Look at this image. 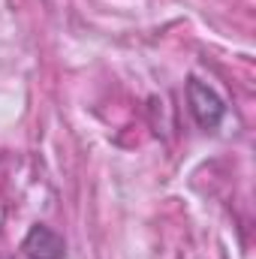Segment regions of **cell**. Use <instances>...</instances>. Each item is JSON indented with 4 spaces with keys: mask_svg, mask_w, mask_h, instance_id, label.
Masks as SVG:
<instances>
[{
    "mask_svg": "<svg viewBox=\"0 0 256 259\" xmlns=\"http://www.w3.org/2000/svg\"><path fill=\"white\" fill-rule=\"evenodd\" d=\"M187 103H190L193 118H196V124L202 130H217L220 127V121H223V115H226V103L220 100V94H217L211 84H205V81H199V78H190V81H187Z\"/></svg>",
    "mask_w": 256,
    "mask_h": 259,
    "instance_id": "obj_1",
    "label": "cell"
},
{
    "mask_svg": "<svg viewBox=\"0 0 256 259\" xmlns=\"http://www.w3.org/2000/svg\"><path fill=\"white\" fill-rule=\"evenodd\" d=\"M21 250H24L27 259H64L66 244L52 226L36 223V226H30V232L24 235Z\"/></svg>",
    "mask_w": 256,
    "mask_h": 259,
    "instance_id": "obj_2",
    "label": "cell"
}]
</instances>
